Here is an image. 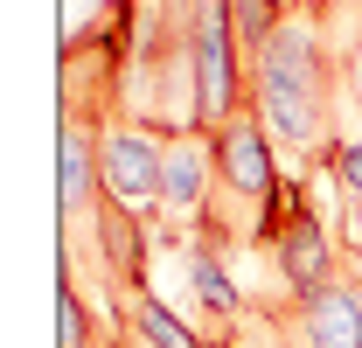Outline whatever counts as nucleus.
<instances>
[{"label":"nucleus","mask_w":362,"mask_h":348,"mask_svg":"<svg viewBox=\"0 0 362 348\" xmlns=\"http://www.w3.org/2000/svg\"><path fill=\"white\" fill-rule=\"evenodd\" d=\"M272 348H362V265L341 258V272L300 293V300H251Z\"/></svg>","instance_id":"obj_3"},{"label":"nucleus","mask_w":362,"mask_h":348,"mask_svg":"<svg viewBox=\"0 0 362 348\" xmlns=\"http://www.w3.org/2000/svg\"><path fill=\"white\" fill-rule=\"evenodd\" d=\"M209 202H216V153H209V132L181 126L168 132V188H160V237H188V230H209Z\"/></svg>","instance_id":"obj_6"},{"label":"nucleus","mask_w":362,"mask_h":348,"mask_svg":"<svg viewBox=\"0 0 362 348\" xmlns=\"http://www.w3.org/2000/svg\"><path fill=\"white\" fill-rule=\"evenodd\" d=\"M320 7H349V0H320Z\"/></svg>","instance_id":"obj_12"},{"label":"nucleus","mask_w":362,"mask_h":348,"mask_svg":"<svg viewBox=\"0 0 362 348\" xmlns=\"http://www.w3.org/2000/svg\"><path fill=\"white\" fill-rule=\"evenodd\" d=\"M56 348H119V342L98 335V320H90V306H84V286L70 272L56 279Z\"/></svg>","instance_id":"obj_8"},{"label":"nucleus","mask_w":362,"mask_h":348,"mask_svg":"<svg viewBox=\"0 0 362 348\" xmlns=\"http://www.w3.org/2000/svg\"><path fill=\"white\" fill-rule=\"evenodd\" d=\"M258 251L272 258V300H300V293H314V286H327L341 272V244L327 237V223L307 202V188H286L279 223H272V237Z\"/></svg>","instance_id":"obj_5"},{"label":"nucleus","mask_w":362,"mask_h":348,"mask_svg":"<svg viewBox=\"0 0 362 348\" xmlns=\"http://www.w3.org/2000/svg\"><path fill=\"white\" fill-rule=\"evenodd\" d=\"M209 153H216V202H209V237L223 251H251L265 244L279 202H286V181H279V146L258 126V112H237L230 126L209 132Z\"/></svg>","instance_id":"obj_2"},{"label":"nucleus","mask_w":362,"mask_h":348,"mask_svg":"<svg viewBox=\"0 0 362 348\" xmlns=\"http://www.w3.org/2000/svg\"><path fill=\"white\" fill-rule=\"evenodd\" d=\"M327 168H334V181H341V195L362 209V132H341V146L327 153Z\"/></svg>","instance_id":"obj_10"},{"label":"nucleus","mask_w":362,"mask_h":348,"mask_svg":"<svg viewBox=\"0 0 362 348\" xmlns=\"http://www.w3.org/2000/svg\"><path fill=\"white\" fill-rule=\"evenodd\" d=\"M223 348H272V335L258 327V313H251V320H244V327H237V335H230Z\"/></svg>","instance_id":"obj_11"},{"label":"nucleus","mask_w":362,"mask_h":348,"mask_svg":"<svg viewBox=\"0 0 362 348\" xmlns=\"http://www.w3.org/2000/svg\"><path fill=\"white\" fill-rule=\"evenodd\" d=\"M119 335H133V342H146V348H216L175 300H160L153 286H133V293H126V306H119Z\"/></svg>","instance_id":"obj_7"},{"label":"nucleus","mask_w":362,"mask_h":348,"mask_svg":"<svg viewBox=\"0 0 362 348\" xmlns=\"http://www.w3.org/2000/svg\"><path fill=\"white\" fill-rule=\"evenodd\" d=\"M98 174H105V202L139 230L160 223V188H168V132L139 126V119H105L98 126Z\"/></svg>","instance_id":"obj_4"},{"label":"nucleus","mask_w":362,"mask_h":348,"mask_svg":"<svg viewBox=\"0 0 362 348\" xmlns=\"http://www.w3.org/2000/svg\"><path fill=\"white\" fill-rule=\"evenodd\" d=\"M334 7L320 0H293L286 21L251 49V112L272 132L279 161L300 174L327 168V153L341 146L334 132V91H341V63H334Z\"/></svg>","instance_id":"obj_1"},{"label":"nucleus","mask_w":362,"mask_h":348,"mask_svg":"<svg viewBox=\"0 0 362 348\" xmlns=\"http://www.w3.org/2000/svg\"><path fill=\"white\" fill-rule=\"evenodd\" d=\"M327 28H334V63H341V91H349V105L362 112V0L334 7V14H327Z\"/></svg>","instance_id":"obj_9"},{"label":"nucleus","mask_w":362,"mask_h":348,"mask_svg":"<svg viewBox=\"0 0 362 348\" xmlns=\"http://www.w3.org/2000/svg\"><path fill=\"white\" fill-rule=\"evenodd\" d=\"M349 265H362V258H349Z\"/></svg>","instance_id":"obj_13"}]
</instances>
